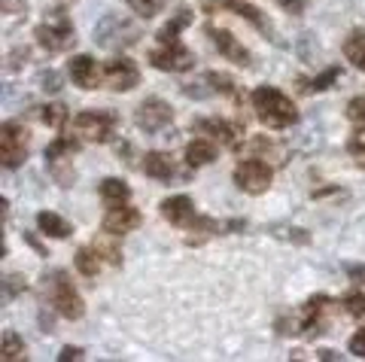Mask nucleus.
<instances>
[{
    "instance_id": "79ce46f5",
    "label": "nucleus",
    "mask_w": 365,
    "mask_h": 362,
    "mask_svg": "<svg viewBox=\"0 0 365 362\" xmlns=\"http://www.w3.org/2000/svg\"><path fill=\"white\" fill-rule=\"evenodd\" d=\"M61 362H71V359H83V347H73V344H67L61 353H58Z\"/></svg>"
},
{
    "instance_id": "7ed1b4c3",
    "label": "nucleus",
    "mask_w": 365,
    "mask_h": 362,
    "mask_svg": "<svg viewBox=\"0 0 365 362\" xmlns=\"http://www.w3.org/2000/svg\"><path fill=\"white\" fill-rule=\"evenodd\" d=\"M91 40H95V46H101V49H128L140 40V28H137L128 16L107 13L95 25V31H91Z\"/></svg>"
},
{
    "instance_id": "a19ab883",
    "label": "nucleus",
    "mask_w": 365,
    "mask_h": 362,
    "mask_svg": "<svg viewBox=\"0 0 365 362\" xmlns=\"http://www.w3.org/2000/svg\"><path fill=\"white\" fill-rule=\"evenodd\" d=\"M95 250H98V253H107V262H113V265H119V262H122V253L116 250V247L104 244V241H101V244L95 241Z\"/></svg>"
},
{
    "instance_id": "2eb2a0df",
    "label": "nucleus",
    "mask_w": 365,
    "mask_h": 362,
    "mask_svg": "<svg viewBox=\"0 0 365 362\" xmlns=\"http://www.w3.org/2000/svg\"><path fill=\"white\" fill-rule=\"evenodd\" d=\"M67 71H71L73 83L79 88H98V61L91 55H73Z\"/></svg>"
},
{
    "instance_id": "ea45409f",
    "label": "nucleus",
    "mask_w": 365,
    "mask_h": 362,
    "mask_svg": "<svg viewBox=\"0 0 365 362\" xmlns=\"http://www.w3.org/2000/svg\"><path fill=\"white\" fill-rule=\"evenodd\" d=\"M350 353L359 356V359H365V329H359L356 335L350 338Z\"/></svg>"
},
{
    "instance_id": "f8f14e48",
    "label": "nucleus",
    "mask_w": 365,
    "mask_h": 362,
    "mask_svg": "<svg viewBox=\"0 0 365 362\" xmlns=\"http://www.w3.org/2000/svg\"><path fill=\"white\" fill-rule=\"evenodd\" d=\"M101 225H104L107 234H125V232H134L137 225H140V213L128 205H110Z\"/></svg>"
},
{
    "instance_id": "4468645a",
    "label": "nucleus",
    "mask_w": 365,
    "mask_h": 362,
    "mask_svg": "<svg viewBox=\"0 0 365 362\" xmlns=\"http://www.w3.org/2000/svg\"><path fill=\"white\" fill-rule=\"evenodd\" d=\"M162 217L174 225H192L195 222V205L186 195H174L162 201Z\"/></svg>"
},
{
    "instance_id": "412c9836",
    "label": "nucleus",
    "mask_w": 365,
    "mask_h": 362,
    "mask_svg": "<svg viewBox=\"0 0 365 362\" xmlns=\"http://www.w3.org/2000/svg\"><path fill=\"white\" fill-rule=\"evenodd\" d=\"M344 55L347 61H353V67L365 71V31H353L344 40Z\"/></svg>"
},
{
    "instance_id": "b1692460",
    "label": "nucleus",
    "mask_w": 365,
    "mask_h": 362,
    "mask_svg": "<svg viewBox=\"0 0 365 362\" xmlns=\"http://www.w3.org/2000/svg\"><path fill=\"white\" fill-rule=\"evenodd\" d=\"M21 356H25V341L19 338V332L6 329L4 332V341H0V359L13 362V359H21Z\"/></svg>"
},
{
    "instance_id": "37998d69",
    "label": "nucleus",
    "mask_w": 365,
    "mask_h": 362,
    "mask_svg": "<svg viewBox=\"0 0 365 362\" xmlns=\"http://www.w3.org/2000/svg\"><path fill=\"white\" fill-rule=\"evenodd\" d=\"M280 6L287 9V13H292V16H299L304 9V0H280Z\"/></svg>"
},
{
    "instance_id": "4c0bfd02",
    "label": "nucleus",
    "mask_w": 365,
    "mask_h": 362,
    "mask_svg": "<svg viewBox=\"0 0 365 362\" xmlns=\"http://www.w3.org/2000/svg\"><path fill=\"white\" fill-rule=\"evenodd\" d=\"M182 95L195 98V100H204V98L213 95V88H201V83H186V86H182Z\"/></svg>"
},
{
    "instance_id": "f257e3e1",
    "label": "nucleus",
    "mask_w": 365,
    "mask_h": 362,
    "mask_svg": "<svg viewBox=\"0 0 365 362\" xmlns=\"http://www.w3.org/2000/svg\"><path fill=\"white\" fill-rule=\"evenodd\" d=\"M250 100H253V110L262 125H268L274 131L280 128H289L299 122V110H295V104L280 92V88L274 86H259L253 88V95H250Z\"/></svg>"
},
{
    "instance_id": "423d86ee",
    "label": "nucleus",
    "mask_w": 365,
    "mask_h": 362,
    "mask_svg": "<svg viewBox=\"0 0 365 362\" xmlns=\"http://www.w3.org/2000/svg\"><path fill=\"white\" fill-rule=\"evenodd\" d=\"M28 158V128L19 122H4L0 125V165L4 167H19Z\"/></svg>"
},
{
    "instance_id": "f3484780",
    "label": "nucleus",
    "mask_w": 365,
    "mask_h": 362,
    "mask_svg": "<svg viewBox=\"0 0 365 362\" xmlns=\"http://www.w3.org/2000/svg\"><path fill=\"white\" fill-rule=\"evenodd\" d=\"M37 229L46 234V237H58V241H64V237H71V222L61 219L58 213H52V210H40L37 213Z\"/></svg>"
},
{
    "instance_id": "e433bc0d",
    "label": "nucleus",
    "mask_w": 365,
    "mask_h": 362,
    "mask_svg": "<svg viewBox=\"0 0 365 362\" xmlns=\"http://www.w3.org/2000/svg\"><path fill=\"white\" fill-rule=\"evenodd\" d=\"M28 58H31V49L28 46H16L13 52L6 55V71H19V67L25 64Z\"/></svg>"
},
{
    "instance_id": "393cba45",
    "label": "nucleus",
    "mask_w": 365,
    "mask_h": 362,
    "mask_svg": "<svg viewBox=\"0 0 365 362\" xmlns=\"http://www.w3.org/2000/svg\"><path fill=\"white\" fill-rule=\"evenodd\" d=\"M225 6H228V9H235V13H237V16H244L247 21H253V25H256V28H262V31H268V21H265V19H262V13H259V9H256L253 4H241V0H225Z\"/></svg>"
},
{
    "instance_id": "cd10ccee",
    "label": "nucleus",
    "mask_w": 365,
    "mask_h": 362,
    "mask_svg": "<svg viewBox=\"0 0 365 362\" xmlns=\"http://www.w3.org/2000/svg\"><path fill=\"white\" fill-rule=\"evenodd\" d=\"M37 86H40V92H46V95H58L61 92V73L52 71V67H46V71L37 73Z\"/></svg>"
},
{
    "instance_id": "0eeeda50",
    "label": "nucleus",
    "mask_w": 365,
    "mask_h": 362,
    "mask_svg": "<svg viewBox=\"0 0 365 362\" xmlns=\"http://www.w3.org/2000/svg\"><path fill=\"white\" fill-rule=\"evenodd\" d=\"M274 180V167L268 162H262V158H247L235 167V186L244 189L247 195H262V192H268Z\"/></svg>"
},
{
    "instance_id": "f03ea898",
    "label": "nucleus",
    "mask_w": 365,
    "mask_h": 362,
    "mask_svg": "<svg viewBox=\"0 0 365 362\" xmlns=\"http://www.w3.org/2000/svg\"><path fill=\"white\" fill-rule=\"evenodd\" d=\"M43 292L64 320H79V316L86 314L83 296L76 292L73 280L67 277V271H49V274H43Z\"/></svg>"
},
{
    "instance_id": "6ab92c4d",
    "label": "nucleus",
    "mask_w": 365,
    "mask_h": 362,
    "mask_svg": "<svg viewBox=\"0 0 365 362\" xmlns=\"http://www.w3.org/2000/svg\"><path fill=\"white\" fill-rule=\"evenodd\" d=\"M213 158H216V150H213V140H207V138H198L186 146V165L189 167H204V165H210Z\"/></svg>"
},
{
    "instance_id": "bb28decb",
    "label": "nucleus",
    "mask_w": 365,
    "mask_h": 362,
    "mask_svg": "<svg viewBox=\"0 0 365 362\" xmlns=\"http://www.w3.org/2000/svg\"><path fill=\"white\" fill-rule=\"evenodd\" d=\"M207 83L213 86V92H220V95H232V98H237V83L232 76H225V73H220V71H210L207 76Z\"/></svg>"
},
{
    "instance_id": "c756f323",
    "label": "nucleus",
    "mask_w": 365,
    "mask_h": 362,
    "mask_svg": "<svg viewBox=\"0 0 365 362\" xmlns=\"http://www.w3.org/2000/svg\"><path fill=\"white\" fill-rule=\"evenodd\" d=\"M274 234L283 237V241H289V244H299V247L311 244V234H307L304 229H289V225H277V229H274Z\"/></svg>"
},
{
    "instance_id": "473e14b6",
    "label": "nucleus",
    "mask_w": 365,
    "mask_h": 362,
    "mask_svg": "<svg viewBox=\"0 0 365 362\" xmlns=\"http://www.w3.org/2000/svg\"><path fill=\"white\" fill-rule=\"evenodd\" d=\"M128 6H131L140 19H153L158 9H162V0H128Z\"/></svg>"
},
{
    "instance_id": "a878e982",
    "label": "nucleus",
    "mask_w": 365,
    "mask_h": 362,
    "mask_svg": "<svg viewBox=\"0 0 365 362\" xmlns=\"http://www.w3.org/2000/svg\"><path fill=\"white\" fill-rule=\"evenodd\" d=\"M40 119H43V125H49V128H61L67 122V107L64 104H46V107H40Z\"/></svg>"
},
{
    "instance_id": "c9c22d12",
    "label": "nucleus",
    "mask_w": 365,
    "mask_h": 362,
    "mask_svg": "<svg viewBox=\"0 0 365 362\" xmlns=\"http://www.w3.org/2000/svg\"><path fill=\"white\" fill-rule=\"evenodd\" d=\"M347 119L356 122V125H365V95L353 98L350 104H347Z\"/></svg>"
},
{
    "instance_id": "9b49d317",
    "label": "nucleus",
    "mask_w": 365,
    "mask_h": 362,
    "mask_svg": "<svg viewBox=\"0 0 365 362\" xmlns=\"http://www.w3.org/2000/svg\"><path fill=\"white\" fill-rule=\"evenodd\" d=\"M207 37L216 49H220V55H225L228 61H235V64H241L247 67L250 64V52L237 43V37L232 31H225V28H216V25H207Z\"/></svg>"
},
{
    "instance_id": "20e7f679",
    "label": "nucleus",
    "mask_w": 365,
    "mask_h": 362,
    "mask_svg": "<svg viewBox=\"0 0 365 362\" xmlns=\"http://www.w3.org/2000/svg\"><path fill=\"white\" fill-rule=\"evenodd\" d=\"M34 37H37V43L46 49V52H64L71 49L76 43V33H73V21L71 16H67V9H49L46 13V19L37 25V31H34Z\"/></svg>"
},
{
    "instance_id": "5701e85b",
    "label": "nucleus",
    "mask_w": 365,
    "mask_h": 362,
    "mask_svg": "<svg viewBox=\"0 0 365 362\" xmlns=\"http://www.w3.org/2000/svg\"><path fill=\"white\" fill-rule=\"evenodd\" d=\"M189 21H192V13H189V9H180V13H177L174 19H170L162 31H158V40H162V46H170V43H177L180 31L186 28Z\"/></svg>"
},
{
    "instance_id": "2f4dec72",
    "label": "nucleus",
    "mask_w": 365,
    "mask_h": 362,
    "mask_svg": "<svg viewBox=\"0 0 365 362\" xmlns=\"http://www.w3.org/2000/svg\"><path fill=\"white\" fill-rule=\"evenodd\" d=\"M25 289H28L25 277H21V274H9V277L4 280V301H13L19 292H25Z\"/></svg>"
},
{
    "instance_id": "a211bd4d",
    "label": "nucleus",
    "mask_w": 365,
    "mask_h": 362,
    "mask_svg": "<svg viewBox=\"0 0 365 362\" xmlns=\"http://www.w3.org/2000/svg\"><path fill=\"white\" fill-rule=\"evenodd\" d=\"M98 192H101V198H104L107 205H125V201L131 198V186L125 183V180H119V177H107V180H101Z\"/></svg>"
},
{
    "instance_id": "4be33fe9",
    "label": "nucleus",
    "mask_w": 365,
    "mask_h": 362,
    "mask_svg": "<svg viewBox=\"0 0 365 362\" xmlns=\"http://www.w3.org/2000/svg\"><path fill=\"white\" fill-rule=\"evenodd\" d=\"M73 265L83 277H98V268H101V253L91 250V247H83V250H76L73 256Z\"/></svg>"
},
{
    "instance_id": "f704fd0d",
    "label": "nucleus",
    "mask_w": 365,
    "mask_h": 362,
    "mask_svg": "<svg viewBox=\"0 0 365 362\" xmlns=\"http://www.w3.org/2000/svg\"><path fill=\"white\" fill-rule=\"evenodd\" d=\"M344 308H347L350 316L362 320V316H365V296H362V292H350V296L344 299Z\"/></svg>"
},
{
    "instance_id": "c03bdc74",
    "label": "nucleus",
    "mask_w": 365,
    "mask_h": 362,
    "mask_svg": "<svg viewBox=\"0 0 365 362\" xmlns=\"http://www.w3.org/2000/svg\"><path fill=\"white\" fill-rule=\"evenodd\" d=\"M347 274L356 280V284H365V265H347Z\"/></svg>"
},
{
    "instance_id": "7c9ffc66",
    "label": "nucleus",
    "mask_w": 365,
    "mask_h": 362,
    "mask_svg": "<svg viewBox=\"0 0 365 362\" xmlns=\"http://www.w3.org/2000/svg\"><path fill=\"white\" fill-rule=\"evenodd\" d=\"M338 76H341V67H329V71H323L319 76H314V83L307 86V92H326V88L332 86Z\"/></svg>"
},
{
    "instance_id": "a18cd8bd",
    "label": "nucleus",
    "mask_w": 365,
    "mask_h": 362,
    "mask_svg": "<svg viewBox=\"0 0 365 362\" xmlns=\"http://www.w3.org/2000/svg\"><path fill=\"white\" fill-rule=\"evenodd\" d=\"M25 241H28V244H31V247H34V250H37L40 256H46V250H43V247H40V241H37V237H31V234H25Z\"/></svg>"
},
{
    "instance_id": "ddd939ff",
    "label": "nucleus",
    "mask_w": 365,
    "mask_h": 362,
    "mask_svg": "<svg viewBox=\"0 0 365 362\" xmlns=\"http://www.w3.org/2000/svg\"><path fill=\"white\" fill-rule=\"evenodd\" d=\"M192 128H195L198 134H204V138H207V140H213V143H222V146H232V143L237 140V134H241V128H237V125H228L225 119H216V116L192 122Z\"/></svg>"
},
{
    "instance_id": "1a4fd4ad",
    "label": "nucleus",
    "mask_w": 365,
    "mask_h": 362,
    "mask_svg": "<svg viewBox=\"0 0 365 362\" xmlns=\"http://www.w3.org/2000/svg\"><path fill=\"white\" fill-rule=\"evenodd\" d=\"M150 64L158 67V71H168V73H182V71H192V67H195V55H192L186 46H180V43H170V46L150 52Z\"/></svg>"
},
{
    "instance_id": "58836bf2",
    "label": "nucleus",
    "mask_w": 365,
    "mask_h": 362,
    "mask_svg": "<svg viewBox=\"0 0 365 362\" xmlns=\"http://www.w3.org/2000/svg\"><path fill=\"white\" fill-rule=\"evenodd\" d=\"M0 9H4L6 16H19L28 9V0H0Z\"/></svg>"
},
{
    "instance_id": "6e6552de",
    "label": "nucleus",
    "mask_w": 365,
    "mask_h": 362,
    "mask_svg": "<svg viewBox=\"0 0 365 362\" xmlns=\"http://www.w3.org/2000/svg\"><path fill=\"white\" fill-rule=\"evenodd\" d=\"M134 122H137V128L140 131L158 134V131H165L170 122H174V107H170L168 100H162V98H146L143 104L134 110Z\"/></svg>"
},
{
    "instance_id": "dca6fc26",
    "label": "nucleus",
    "mask_w": 365,
    "mask_h": 362,
    "mask_svg": "<svg viewBox=\"0 0 365 362\" xmlns=\"http://www.w3.org/2000/svg\"><path fill=\"white\" fill-rule=\"evenodd\" d=\"M143 171L153 180H170L177 174V167H174V158H170L168 152H146L143 155Z\"/></svg>"
},
{
    "instance_id": "aec40b11",
    "label": "nucleus",
    "mask_w": 365,
    "mask_h": 362,
    "mask_svg": "<svg viewBox=\"0 0 365 362\" xmlns=\"http://www.w3.org/2000/svg\"><path fill=\"white\" fill-rule=\"evenodd\" d=\"M76 150H79V143L73 138H64V134H58V138L46 146V162L55 165V162H64V158H73Z\"/></svg>"
},
{
    "instance_id": "72a5a7b5",
    "label": "nucleus",
    "mask_w": 365,
    "mask_h": 362,
    "mask_svg": "<svg viewBox=\"0 0 365 362\" xmlns=\"http://www.w3.org/2000/svg\"><path fill=\"white\" fill-rule=\"evenodd\" d=\"M295 49H299V58H302V61L317 58V52H319V46L314 43V33H302L299 43H295Z\"/></svg>"
},
{
    "instance_id": "c85d7f7f",
    "label": "nucleus",
    "mask_w": 365,
    "mask_h": 362,
    "mask_svg": "<svg viewBox=\"0 0 365 362\" xmlns=\"http://www.w3.org/2000/svg\"><path fill=\"white\" fill-rule=\"evenodd\" d=\"M347 152L356 158V165L365 167V125H359L356 131L350 134V140H347Z\"/></svg>"
},
{
    "instance_id": "9d476101",
    "label": "nucleus",
    "mask_w": 365,
    "mask_h": 362,
    "mask_svg": "<svg viewBox=\"0 0 365 362\" xmlns=\"http://www.w3.org/2000/svg\"><path fill=\"white\" fill-rule=\"evenodd\" d=\"M104 83L113 92H131V88L140 83V71L131 58H113L104 67Z\"/></svg>"
},
{
    "instance_id": "39448f33",
    "label": "nucleus",
    "mask_w": 365,
    "mask_h": 362,
    "mask_svg": "<svg viewBox=\"0 0 365 362\" xmlns=\"http://www.w3.org/2000/svg\"><path fill=\"white\" fill-rule=\"evenodd\" d=\"M119 122V116L113 110H86L73 119V131L79 134V140L88 143H107L113 125Z\"/></svg>"
}]
</instances>
